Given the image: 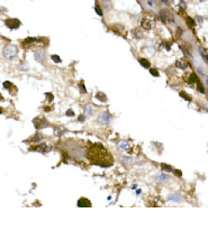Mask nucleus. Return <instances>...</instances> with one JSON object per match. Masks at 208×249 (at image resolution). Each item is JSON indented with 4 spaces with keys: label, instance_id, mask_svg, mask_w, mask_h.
I'll return each instance as SVG.
<instances>
[{
    "label": "nucleus",
    "instance_id": "f257e3e1",
    "mask_svg": "<svg viewBox=\"0 0 208 249\" xmlns=\"http://www.w3.org/2000/svg\"><path fill=\"white\" fill-rule=\"evenodd\" d=\"M87 157L92 164L99 165L102 167L112 166L114 158L112 154L100 144H92L87 150Z\"/></svg>",
    "mask_w": 208,
    "mask_h": 249
},
{
    "label": "nucleus",
    "instance_id": "f03ea898",
    "mask_svg": "<svg viewBox=\"0 0 208 249\" xmlns=\"http://www.w3.org/2000/svg\"><path fill=\"white\" fill-rule=\"evenodd\" d=\"M141 26H142V28L145 30L152 29L153 27L155 26V19L153 18V17H151V16H144V17L142 18Z\"/></svg>",
    "mask_w": 208,
    "mask_h": 249
},
{
    "label": "nucleus",
    "instance_id": "7ed1b4c3",
    "mask_svg": "<svg viewBox=\"0 0 208 249\" xmlns=\"http://www.w3.org/2000/svg\"><path fill=\"white\" fill-rule=\"evenodd\" d=\"M160 18L161 20L163 22H165V24H171V22H175L173 15H172L171 11L168 10V9H162V10L160 11Z\"/></svg>",
    "mask_w": 208,
    "mask_h": 249
},
{
    "label": "nucleus",
    "instance_id": "20e7f679",
    "mask_svg": "<svg viewBox=\"0 0 208 249\" xmlns=\"http://www.w3.org/2000/svg\"><path fill=\"white\" fill-rule=\"evenodd\" d=\"M17 54V47L14 45H8L4 49V55L7 59H12L15 55Z\"/></svg>",
    "mask_w": 208,
    "mask_h": 249
},
{
    "label": "nucleus",
    "instance_id": "39448f33",
    "mask_svg": "<svg viewBox=\"0 0 208 249\" xmlns=\"http://www.w3.org/2000/svg\"><path fill=\"white\" fill-rule=\"evenodd\" d=\"M5 24L7 26L8 28L10 29H16V28H19L20 26V22H19L17 18H8L5 20Z\"/></svg>",
    "mask_w": 208,
    "mask_h": 249
},
{
    "label": "nucleus",
    "instance_id": "423d86ee",
    "mask_svg": "<svg viewBox=\"0 0 208 249\" xmlns=\"http://www.w3.org/2000/svg\"><path fill=\"white\" fill-rule=\"evenodd\" d=\"M30 150H37V152H41V153H50L52 150V148H51V146H48L47 144H40L37 146L32 147Z\"/></svg>",
    "mask_w": 208,
    "mask_h": 249
},
{
    "label": "nucleus",
    "instance_id": "0eeeda50",
    "mask_svg": "<svg viewBox=\"0 0 208 249\" xmlns=\"http://www.w3.org/2000/svg\"><path fill=\"white\" fill-rule=\"evenodd\" d=\"M34 124H35V127L37 129H42V128H45V127H47V121L45 120V119H43L42 117H36L35 119L33 120Z\"/></svg>",
    "mask_w": 208,
    "mask_h": 249
},
{
    "label": "nucleus",
    "instance_id": "6e6552de",
    "mask_svg": "<svg viewBox=\"0 0 208 249\" xmlns=\"http://www.w3.org/2000/svg\"><path fill=\"white\" fill-rule=\"evenodd\" d=\"M175 67H178L180 70H187L189 67V63L185 59H180L175 62Z\"/></svg>",
    "mask_w": 208,
    "mask_h": 249
},
{
    "label": "nucleus",
    "instance_id": "1a4fd4ad",
    "mask_svg": "<svg viewBox=\"0 0 208 249\" xmlns=\"http://www.w3.org/2000/svg\"><path fill=\"white\" fill-rule=\"evenodd\" d=\"M173 6L177 10H186L187 8V4L183 1V0H173Z\"/></svg>",
    "mask_w": 208,
    "mask_h": 249
},
{
    "label": "nucleus",
    "instance_id": "9d476101",
    "mask_svg": "<svg viewBox=\"0 0 208 249\" xmlns=\"http://www.w3.org/2000/svg\"><path fill=\"white\" fill-rule=\"evenodd\" d=\"M78 206H80V208H89V206H91V202L88 200V199H85V198H81V199H79V201H78Z\"/></svg>",
    "mask_w": 208,
    "mask_h": 249
},
{
    "label": "nucleus",
    "instance_id": "9b49d317",
    "mask_svg": "<svg viewBox=\"0 0 208 249\" xmlns=\"http://www.w3.org/2000/svg\"><path fill=\"white\" fill-rule=\"evenodd\" d=\"M160 47L162 48V49H165V51H170L171 47H172V43L171 42H169V40H163L162 43H161Z\"/></svg>",
    "mask_w": 208,
    "mask_h": 249
},
{
    "label": "nucleus",
    "instance_id": "f8f14e48",
    "mask_svg": "<svg viewBox=\"0 0 208 249\" xmlns=\"http://www.w3.org/2000/svg\"><path fill=\"white\" fill-rule=\"evenodd\" d=\"M198 77L197 75L195 73H190L189 74V77L187 79V83H189V84H192V83H196V82H198Z\"/></svg>",
    "mask_w": 208,
    "mask_h": 249
},
{
    "label": "nucleus",
    "instance_id": "ddd939ff",
    "mask_svg": "<svg viewBox=\"0 0 208 249\" xmlns=\"http://www.w3.org/2000/svg\"><path fill=\"white\" fill-rule=\"evenodd\" d=\"M133 35H134V38L141 39L142 37H143V32H142L140 28H135V29H133Z\"/></svg>",
    "mask_w": 208,
    "mask_h": 249
},
{
    "label": "nucleus",
    "instance_id": "4468645a",
    "mask_svg": "<svg viewBox=\"0 0 208 249\" xmlns=\"http://www.w3.org/2000/svg\"><path fill=\"white\" fill-rule=\"evenodd\" d=\"M96 98L98 100H100V101H102V102H106L107 101V95L105 94L104 92H98L96 95Z\"/></svg>",
    "mask_w": 208,
    "mask_h": 249
},
{
    "label": "nucleus",
    "instance_id": "2eb2a0df",
    "mask_svg": "<svg viewBox=\"0 0 208 249\" xmlns=\"http://www.w3.org/2000/svg\"><path fill=\"white\" fill-rule=\"evenodd\" d=\"M138 62H140V64H141L143 67H146V69H149L150 65H151V63L149 62V60H146V59H140L138 60Z\"/></svg>",
    "mask_w": 208,
    "mask_h": 249
},
{
    "label": "nucleus",
    "instance_id": "dca6fc26",
    "mask_svg": "<svg viewBox=\"0 0 208 249\" xmlns=\"http://www.w3.org/2000/svg\"><path fill=\"white\" fill-rule=\"evenodd\" d=\"M179 94H180V97H181V98H183V99L187 100V101H191V100H192L191 95H189L188 93H187V92H185V91L179 92Z\"/></svg>",
    "mask_w": 208,
    "mask_h": 249
},
{
    "label": "nucleus",
    "instance_id": "f3484780",
    "mask_svg": "<svg viewBox=\"0 0 208 249\" xmlns=\"http://www.w3.org/2000/svg\"><path fill=\"white\" fill-rule=\"evenodd\" d=\"M161 167H162V169H163V171H165V172H175L173 167H172V166H170V165H168V164H162V165H161Z\"/></svg>",
    "mask_w": 208,
    "mask_h": 249
},
{
    "label": "nucleus",
    "instance_id": "a211bd4d",
    "mask_svg": "<svg viewBox=\"0 0 208 249\" xmlns=\"http://www.w3.org/2000/svg\"><path fill=\"white\" fill-rule=\"evenodd\" d=\"M187 24H188L189 27H195V26H196V22H195V19L190 18V17L187 18Z\"/></svg>",
    "mask_w": 208,
    "mask_h": 249
},
{
    "label": "nucleus",
    "instance_id": "6ab92c4d",
    "mask_svg": "<svg viewBox=\"0 0 208 249\" xmlns=\"http://www.w3.org/2000/svg\"><path fill=\"white\" fill-rule=\"evenodd\" d=\"M35 38H30V37H28V38H26V39L24 40V42H23V45H26V44H32V43H34V42H35Z\"/></svg>",
    "mask_w": 208,
    "mask_h": 249
},
{
    "label": "nucleus",
    "instance_id": "aec40b11",
    "mask_svg": "<svg viewBox=\"0 0 208 249\" xmlns=\"http://www.w3.org/2000/svg\"><path fill=\"white\" fill-rule=\"evenodd\" d=\"M197 89H198V91H200L201 93H205V89L203 88V85H201L200 81H198V82H197Z\"/></svg>",
    "mask_w": 208,
    "mask_h": 249
},
{
    "label": "nucleus",
    "instance_id": "412c9836",
    "mask_svg": "<svg viewBox=\"0 0 208 249\" xmlns=\"http://www.w3.org/2000/svg\"><path fill=\"white\" fill-rule=\"evenodd\" d=\"M156 179H158V181H165V179H168V176L163 175V174H160V175H156Z\"/></svg>",
    "mask_w": 208,
    "mask_h": 249
},
{
    "label": "nucleus",
    "instance_id": "4be33fe9",
    "mask_svg": "<svg viewBox=\"0 0 208 249\" xmlns=\"http://www.w3.org/2000/svg\"><path fill=\"white\" fill-rule=\"evenodd\" d=\"M169 199H170V200H173V201H180V199H179V195L178 194H171V195H169Z\"/></svg>",
    "mask_w": 208,
    "mask_h": 249
},
{
    "label": "nucleus",
    "instance_id": "5701e85b",
    "mask_svg": "<svg viewBox=\"0 0 208 249\" xmlns=\"http://www.w3.org/2000/svg\"><path fill=\"white\" fill-rule=\"evenodd\" d=\"M42 139V136L40 135V134H36V136L34 137V138H32V142L33 143H36V142H38V140H41Z\"/></svg>",
    "mask_w": 208,
    "mask_h": 249
},
{
    "label": "nucleus",
    "instance_id": "b1692460",
    "mask_svg": "<svg viewBox=\"0 0 208 249\" xmlns=\"http://www.w3.org/2000/svg\"><path fill=\"white\" fill-rule=\"evenodd\" d=\"M150 73L152 74V75H154V77H159V75H160L156 69H151V70H150Z\"/></svg>",
    "mask_w": 208,
    "mask_h": 249
},
{
    "label": "nucleus",
    "instance_id": "393cba45",
    "mask_svg": "<svg viewBox=\"0 0 208 249\" xmlns=\"http://www.w3.org/2000/svg\"><path fill=\"white\" fill-rule=\"evenodd\" d=\"M95 9H96V12L98 14L99 16H102V11H101V8L98 6V5H96V7H95Z\"/></svg>",
    "mask_w": 208,
    "mask_h": 249
},
{
    "label": "nucleus",
    "instance_id": "a878e982",
    "mask_svg": "<svg viewBox=\"0 0 208 249\" xmlns=\"http://www.w3.org/2000/svg\"><path fill=\"white\" fill-rule=\"evenodd\" d=\"M52 60L56 63H61V59H60L57 55H52Z\"/></svg>",
    "mask_w": 208,
    "mask_h": 249
},
{
    "label": "nucleus",
    "instance_id": "bb28decb",
    "mask_svg": "<svg viewBox=\"0 0 208 249\" xmlns=\"http://www.w3.org/2000/svg\"><path fill=\"white\" fill-rule=\"evenodd\" d=\"M45 97L47 98L48 101H52V100H53V94H52V93H45Z\"/></svg>",
    "mask_w": 208,
    "mask_h": 249
},
{
    "label": "nucleus",
    "instance_id": "cd10ccee",
    "mask_svg": "<svg viewBox=\"0 0 208 249\" xmlns=\"http://www.w3.org/2000/svg\"><path fill=\"white\" fill-rule=\"evenodd\" d=\"M80 90H81V92H83V93H85L87 92V90H85V85H83V83H80Z\"/></svg>",
    "mask_w": 208,
    "mask_h": 249
},
{
    "label": "nucleus",
    "instance_id": "c85d7f7f",
    "mask_svg": "<svg viewBox=\"0 0 208 249\" xmlns=\"http://www.w3.org/2000/svg\"><path fill=\"white\" fill-rule=\"evenodd\" d=\"M65 114H67V116H73V114H75V112H73V111H72L71 109H69L67 112H65Z\"/></svg>",
    "mask_w": 208,
    "mask_h": 249
},
{
    "label": "nucleus",
    "instance_id": "c756f323",
    "mask_svg": "<svg viewBox=\"0 0 208 249\" xmlns=\"http://www.w3.org/2000/svg\"><path fill=\"white\" fill-rule=\"evenodd\" d=\"M11 85H12V84H11L10 82H5V83H4V88H10Z\"/></svg>",
    "mask_w": 208,
    "mask_h": 249
},
{
    "label": "nucleus",
    "instance_id": "7c9ffc66",
    "mask_svg": "<svg viewBox=\"0 0 208 249\" xmlns=\"http://www.w3.org/2000/svg\"><path fill=\"white\" fill-rule=\"evenodd\" d=\"M180 33L182 34V30H180V28L177 29V37H180Z\"/></svg>",
    "mask_w": 208,
    "mask_h": 249
},
{
    "label": "nucleus",
    "instance_id": "2f4dec72",
    "mask_svg": "<svg viewBox=\"0 0 208 249\" xmlns=\"http://www.w3.org/2000/svg\"><path fill=\"white\" fill-rule=\"evenodd\" d=\"M175 174H177L178 176H181V172H180V171H178V169H175Z\"/></svg>",
    "mask_w": 208,
    "mask_h": 249
},
{
    "label": "nucleus",
    "instance_id": "473e14b6",
    "mask_svg": "<svg viewBox=\"0 0 208 249\" xmlns=\"http://www.w3.org/2000/svg\"><path fill=\"white\" fill-rule=\"evenodd\" d=\"M193 2H204L205 0H192Z\"/></svg>",
    "mask_w": 208,
    "mask_h": 249
},
{
    "label": "nucleus",
    "instance_id": "72a5a7b5",
    "mask_svg": "<svg viewBox=\"0 0 208 249\" xmlns=\"http://www.w3.org/2000/svg\"><path fill=\"white\" fill-rule=\"evenodd\" d=\"M44 110H45V111H51L50 107H44Z\"/></svg>",
    "mask_w": 208,
    "mask_h": 249
},
{
    "label": "nucleus",
    "instance_id": "f704fd0d",
    "mask_svg": "<svg viewBox=\"0 0 208 249\" xmlns=\"http://www.w3.org/2000/svg\"><path fill=\"white\" fill-rule=\"evenodd\" d=\"M79 120H80V121H83V120H85V117H83V116H80V118H79Z\"/></svg>",
    "mask_w": 208,
    "mask_h": 249
}]
</instances>
